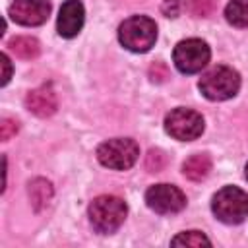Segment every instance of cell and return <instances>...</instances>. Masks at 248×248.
Returning a JSON list of instances; mask_svg holds the SVG:
<instances>
[{
  "instance_id": "7",
  "label": "cell",
  "mask_w": 248,
  "mask_h": 248,
  "mask_svg": "<svg viewBox=\"0 0 248 248\" xmlns=\"http://www.w3.org/2000/svg\"><path fill=\"white\" fill-rule=\"evenodd\" d=\"M211 50L205 41L202 39H184L172 50L174 66L182 74H196L207 66Z\"/></svg>"
},
{
  "instance_id": "5",
  "label": "cell",
  "mask_w": 248,
  "mask_h": 248,
  "mask_svg": "<svg viewBox=\"0 0 248 248\" xmlns=\"http://www.w3.org/2000/svg\"><path fill=\"white\" fill-rule=\"evenodd\" d=\"M140 157V147L130 138H114L99 145L97 159L103 167L114 169V170H126L134 167V163Z\"/></svg>"
},
{
  "instance_id": "1",
  "label": "cell",
  "mask_w": 248,
  "mask_h": 248,
  "mask_svg": "<svg viewBox=\"0 0 248 248\" xmlns=\"http://www.w3.org/2000/svg\"><path fill=\"white\" fill-rule=\"evenodd\" d=\"M126 213H128V207H126L124 200L118 196H110V194L97 196L89 203V209H87L89 223L101 234L114 232L124 223Z\"/></svg>"
},
{
  "instance_id": "12",
  "label": "cell",
  "mask_w": 248,
  "mask_h": 248,
  "mask_svg": "<svg viewBox=\"0 0 248 248\" xmlns=\"http://www.w3.org/2000/svg\"><path fill=\"white\" fill-rule=\"evenodd\" d=\"M209 170H211V159L207 153H194L182 165V174L192 182H200L207 178Z\"/></svg>"
},
{
  "instance_id": "22",
  "label": "cell",
  "mask_w": 248,
  "mask_h": 248,
  "mask_svg": "<svg viewBox=\"0 0 248 248\" xmlns=\"http://www.w3.org/2000/svg\"><path fill=\"white\" fill-rule=\"evenodd\" d=\"M2 66H4V76H2V85H6L8 83V79H10V74H12V68H10V60H8V56L6 54H2Z\"/></svg>"
},
{
  "instance_id": "6",
  "label": "cell",
  "mask_w": 248,
  "mask_h": 248,
  "mask_svg": "<svg viewBox=\"0 0 248 248\" xmlns=\"http://www.w3.org/2000/svg\"><path fill=\"white\" fill-rule=\"evenodd\" d=\"M203 126L205 124H203L202 114L192 110V108L178 107L165 116L167 134L172 136L174 140H180V141H192V140L200 138L203 132Z\"/></svg>"
},
{
  "instance_id": "3",
  "label": "cell",
  "mask_w": 248,
  "mask_h": 248,
  "mask_svg": "<svg viewBox=\"0 0 248 248\" xmlns=\"http://www.w3.org/2000/svg\"><path fill=\"white\" fill-rule=\"evenodd\" d=\"M240 89V76L229 66H213L200 78V91L209 101H227Z\"/></svg>"
},
{
  "instance_id": "13",
  "label": "cell",
  "mask_w": 248,
  "mask_h": 248,
  "mask_svg": "<svg viewBox=\"0 0 248 248\" xmlns=\"http://www.w3.org/2000/svg\"><path fill=\"white\" fill-rule=\"evenodd\" d=\"M8 48L14 56L21 58V60H33L39 56L41 52V45L35 37H27V35H21V37H14L10 43H8Z\"/></svg>"
},
{
  "instance_id": "9",
  "label": "cell",
  "mask_w": 248,
  "mask_h": 248,
  "mask_svg": "<svg viewBox=\"0 0 248 248\" xmlns=\"http://www.w3.org/2000/svg\"><path fill=\"white\" fill-rule=\"evenodd\" d=\"M8 14L16 23L35 27L48 19L50 2L48 0H14Z\"/></svg>"
},
{
  "instance_id": "4",
  "label": "cell",
  "mask_w": 248,
  "mask_h": 248,
  "mask_svg": "<svg viewBox=\"0 0 248 248\" xmlns=\"http://www.w3.org/2000/svg\"><path fill=\"white\" fill-rule=\"evenodd\" d=\"M211 211L221 223L238 225L248 217V194L236 186H225L213 196Z\"/></svg>"
},
{
  "instance_id": "21",
  "label": "cell",
  "mask_w": 248,
  "mask_h": 248,
  "mask_svg": "<svg viewBox=\"0 0 248 248\" xmlns=\"http://www.w3.org/2000/svg\"><path fill=\"white\" fill-rule=\"evenodd\" d=\"M163 12H165L167 17H176V14H178V0H165Z\"/></svg>"
},
{
  "instance_id": "18",
  "label": "cell",
  "mask_w": 248,
  "mask_h": 248,
  "mask_svg": "<svg viewBox=\"0 0 248 248\" xmlns=\"http://www.w3.org/2000/svg\"><path fill=\"white\" fill-rule=\"evenodd\" d=\"M213 10V4L211 0H190V12L198 17H205L209 16Z\"/></svg>"
},
{
  "instance_id": "19",
  "label": "cell",
  "mask_w": 248,
  "mask_h": 248,
  "mask_svg": "<svg viewBox=\"0 0 248 248\" xmlns=\"http://www.w3.org/2000/svg\"><path fill=\"white\" fill-rule=\"evenodd\" d=\"M149 78H151V81L161 83V81H165V79L169 78V68H167L163 62H155V64H151V68H149Z\"/></svg>"
},
{
  "instance_id": "16",
  "label": "cell",
  "mask_w": 248,
  "mask_h": 248,
  "mask_svg": "<svg viewBox=\"0 0 248 248\" xmlns=\"http://www.w3.org/2000/svg\"><path fill=\"white\" fill-rule=\"evenodd\" d=\"M170 244L172 246H194V248H198V246H209L211 240L200 231H186V232L176 234L170 240Z\"/></svg>"
},
{
  "instance_id": "8",
  "label": "cell",
  "mask_w": 248,
  "mask_h": 248,
  "mask_svg": "<svg viewBox=\"0 0 248 248\" xmlns=\"http://www.w3.org/2000/svg\"><path fill=\"white\" fill-rule=\"evenodd\" d=\"M145 203L149 209L161 215L178 213L186 205V196L172 184H155L145 192Z\"/></svg>"
},
{
  "instance_id": "10",
  "label": "cell",
  "mask_w": 248,
  "mask_h": 248,
  "mask_svg": "<svg viewBox=\"0 0 248 248\" xmlns=\"http://www.w3.org/2000/svg\"><path fill=\"white\" fill-rule=\"evenodd\" d=\"M83 19H85L83 4L79 0H66L60 6L58 19H56L58 35L64 37V39L76 37L81 31V27H83Z\"/></svg>"
},
{
  "instance_id": "20",
  "label": "cell",
  "mask_w": 248,
  "mask_h": 248,
  "mask_svg": "<svg viewBox=\"0 0 248 248\" xmlns=\"http://www.w3.org/2000/svg\"><path fill=\"white\" fill-rule=\"evenodd\" d=\"M16 134H17V122L12 120V118H4L2 124H0V138H2V141H8Z\"/></svg>"
},
{
  "instance_id": "23",
  "label": "cell",
  "mask_w": 248,
  "mask_h": 248,
  "mask_svg": "<svg viewBox=\"0 0 248 248\" xmlns=\"http://www.w3.org/2000/svg\"><path fill=\"white\" fill-rule=\"evenodd\" d=\"M246 178H248V163H246Z\"/></svg>"
},
{
  "instance_id": "2",
  "label": "cell",
  "mask_w": 248,
  "mask_h": 248,
  "mask_svg": "<svg viewBox=\"0 0 248 248\" xmlns=\"http://www.w3.org/2000/svg\"><path fill=\"white\" fill-rule=\"evenodd\" d=\"M118 41L132 52H147L157 41V25L147 16H132L120 23Z\"/></svg>"
},
{
  "instance_id": "11",
  "label": "cell",
  "mask_w": 248,
  "mask_h": 248,
  "mask_svg": "<svg viewBox=\"0 0 248 248\" xmlns=\"http://www.w3.org/2000/svg\"><path fill=\"white\" fill-rule=\"evenodd\" d=\"M25 107L29 112H33L39 118H46L54 114L58 108V99H56L54 89L50 85H41V87L31 89L25 97Z\"/></svg>"
},
{
  "instance_id": "15",
  "label": "cell",
  "mask_w": 248,
  "mask_h": 248,
  "mask_svg": "<svg viewBox=\"0 0 248 248\" xmlns=\"http://www.w3.org/2000/svg\"><path fill=\"white\" fill-rule=\"evenodd\" d=\"M29 194H31V202L35 203V207L39 209L41 205H46L50 196H52V188H50V182L43 180V178H37L29 184Z\"/></svg>"
},
{
  "instance_id": "17",
  "label": "cell",
  "mask_w": 248,
  "mask_h": 248,
  "mask_svg": "<svg viewBox=\"0 0 248 248\" xmlns=\"http://www.w3.org/2000/svg\"><path fill=\"white\" fill-rule=\"evenodd\" d=\"M165 165H167V157H165L163 151L151 149V151L147 153V157H145V169H147L149 172H159V170H163Z\"/></svg>"
},
{
  "instance_id": "14",
  "label": "cell",
  "mask_w": 248,
  "mask_h": 248,
  "mask_svg": "<svg viewBox=\"0 0 248 248\" xmlns=\"http://www.w3.org/2000/svg\"><path fill=\"white\" fill-rule=\"evenodd\" d=\"M225 17L234 27H248V0H231L225 8Z\"/></svg>"
}]
</instances>
